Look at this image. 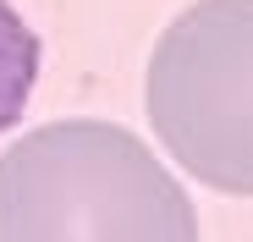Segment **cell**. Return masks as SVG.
<instances>
[{
    "instance_id": "obj_1",
    "label": "cell",
    "mask_w": 253,
    "mask_h": 242,
    "mask_svg": "<svg viewBox=\"0 0 253 242\" xmlns=\"http://www.w3.org/2000/svg\"><path fill=\"white\" fill-rule=\"evenodd\" d=\"M0 242H198V215L126 127L50 121L0 154Z\"/></svg>"
},
{
    "instance_id": "obj_2",
    "label": "cell",
    "mask_w": 253,
    "mask_h": 242,
    "mask_svg": "<svg viewBox=\"0 0 253 242\" xmlns=\"http://www.w3.org/2000/svg\"><path fill=\"white\" fill-rule=\"evenodd\" d=\"M149 121L204 187L253 198V0H198L149 55Z\"/></svg>"
},
{
    "instance_id": "obj_3",
    "label": "cell",
    "mask_w": 253,
    "mask_h": 242,
    "mask_svg": "<svg viewBox=\"0 0 253 242\" xmlns=\"http://www.w3.org/2000/svg\"><path fill=\"white\" fill-rule=\"evenodd\" d=\"M39 33L17 17L11 0H0V132L17 127L28 116V99H33V83H39Z\"/></svg>"
}]
</instances>
